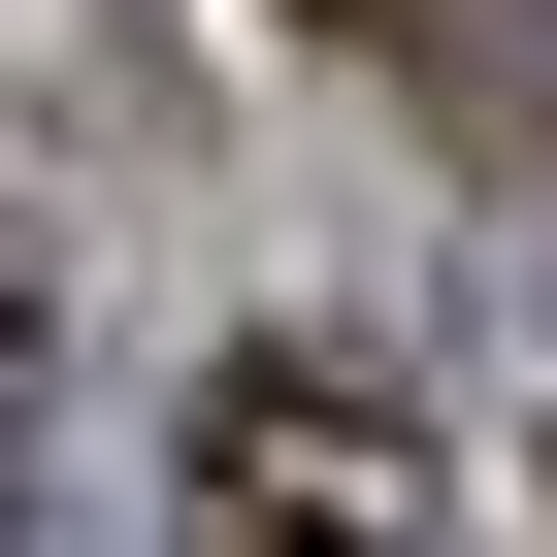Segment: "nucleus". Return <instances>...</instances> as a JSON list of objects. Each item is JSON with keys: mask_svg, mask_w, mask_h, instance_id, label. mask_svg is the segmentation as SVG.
<instances>
[{"mask_svg": "<svg viewBox=\"0 0 557 557\" xmlns=\"http://www.w3.org/2000/svg\"><path fill=\"white\" fill-rule=\"evenodd\" d=\"M197 557H426V426H394V361H329V329L197 361Z\"/></svg>", "mask_w": 557, "mask_h": 557, "instance_id": "nucleus-1", "label": "nucleus"}, {"mask_svg": "<svg viewBox=\"0 0 557 557\" xmlns=\"http://www.w3.org/2000/svg\"><path fill=\"white\" fill-rule=\"evenodd\" d=\"M329 34H394V0H329Z\"/></svg>", "mask_w": 557, "mask_h": 557, "instance_id": "nucleus-2", "label": "nucleus"}]
</instances>
